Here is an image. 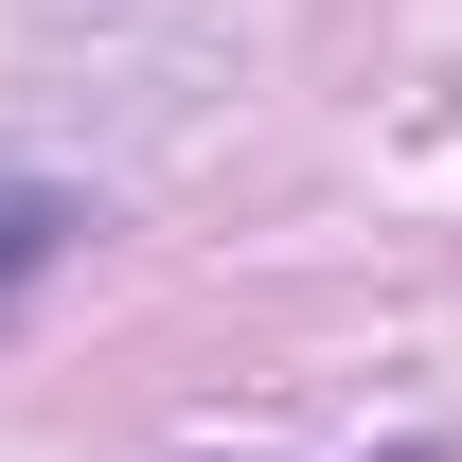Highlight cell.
Instances as JSON below:
<instances>
[{
    "label": "cell",
    "instance_id": "obj_1",
    "mask_svg": "<svg viewBox=\"0 0 462 462\" xmlns=\"http://www.w3.org/2000/svg\"><path fill=\"white\" fill-rule=\"evenodd\" d=\"M71 231H89V214H71L54 178H0V302H18V285H54V267H71Z\"/></svg>",
    "mask_w": 462,
    "mask_h": 462
}]
</instances>
